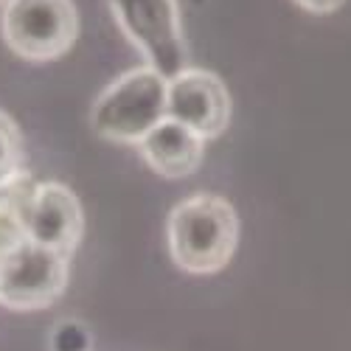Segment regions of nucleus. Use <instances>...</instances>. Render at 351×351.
Returning a JSON list of instances; mask_svg holds the SVG:
<instances>
[{
  "label": "nucleus",
  "mask_w": 351,
  "mask_h": 351,
  "mask_svg": "<svg viewBox=\"0 0 351 351\" xmlns=\"http://www.w3.org/2000/svg\"><path fill=\"white\" fill-rule=\"evenodd\" d=\"M115 25L143 62L174 79L191 68L178 0H107Z\"/></svg>",
  "instance_id": "obj_4"
},
{
  "label": "nucleus",
  "mask_w": 351,
  "mask_h": 351,
  "mask_svg": "<svg viewBox=\"0 0 351 351\" xmlns=\"http://www.w3.org/2000/svg\"><path fill=\"white\" fill-rule=\"evenodd\" d=\"M28 242L73 256L84 237V211L79 197L60 180L34 183L25 206Z\"/></svg>",
  "instance_id": "obj_7"
},
{
  "label": "nucleus",
  "mask_w": 351,
  "mask_h": 351,
  "mask_svg": "<svg viewBox=\"0 0 351 351\" xmlns=\"http://www.w3.org/2000/svg\"><path fill=\"white\" fill-rule=\"evenodd\" d=\"M166 245L174 267L183 273H222L239 245V214L219 194H191L169 211Z\"/></svg>",
  "instance_id": "obj_1"
},
{
  "label": "nucleus",
  "mask_w": 351,
  "mask_h": 351,
  "mask_svg": "<svg viewBox=\"0 0 351 351\" xmlns=\"http://www.w3.org/2000/svg\"><path fill=\"white\" fill-rule=\"evenodd\" d=\"M0 273H3V256H0Z\"/></svg>",
  "instance_id": "obj_12"
},
{
  "label": "nucleus",
  "mask_w": 351,
  "mask_h": 351,
  "mask_svg": "<svg viewBox=\"0 0 351 351\" xmlns=\"http://www.w3.org/2000/svg\"><path fill=\"white\" fill-rule=\"evenodd\" d=\"M34 180L32 174H25L23 180L0 191V256H9L17 247L28 242V228H25V206L32 197Z\"/></svg>",
  "instance_id": "obj_9"
},
{
  "label": "nucleus",
  "mask_w": 351,
  "mask_h": 351,
  "mask_svg": "<svg viewBox=\"0 0 351 351\" xmlns=\"http://www.w3.org/2000/svg\"><path fill=\"white\" fill-rule=\"evenodd\" d=\"M25 138L17 121L0 110V191L25 178Z\"/></svg>",
  "instance_id": "obj_10"
},
{
  "label": "nucleus",
  "mask_w": 351,
  "mask_h": 351,
  "mask_svg": "<svg viewBox=\"0 0 351 351\" xmlns=\"http://www.w3.org/2000/svg\"><path fill=\"white\" fill-rule=\"evenodd\" d=\"M230 93L217 73L191 65L169 79V119L180 121L202 141L219 138L230 124Z\"/></svg>",
  "instance_id": "obj_6"
},
{
  "label": "nucleus",
  "mask_w": 351,
  "mask_h": 351,
  "mask_svg": "<svg viewBox=\"0 0 351 351\" xmlns=\"http://www.w3.org/2000/svg\"><path fill=\"white\" fill-rule=\"evenodd\" d=\"M0 37L6 48L32 65L62 56L79 40V12L73 0H6L0 12Z\"/></svg>",
  "instance_id": "obj_3"
},
{
  "label": "nucleus",
  "mask_w": 351,
  "mask_h": 351,
  "mask_svg": "<svg viewBox=\"0 0 351 351\" xmlns=\"http://www.w3.org/2000/svg\"><path fill=\"white\" fill-rule=\"evenodd\" d=\"M292 3L301 6L309 14H332L346 3V0H292Z\"/></svg>",
  "instance_id": "obj_11"
},
{
  "label": "nucleus",
  "mask_w": 351,
  "mask_h": 351,
  "mask_svg": "<svg viewBox=\"0 0 351 351\" xmlns=\"http://www.w3.org/2000/svg\"><path fill=\"white\" fill-rule=\"evenodd\" d=\"M169 119V79L149 65H138L112 79L96 96L90 127L110 143L138 146Z\"/></svg>",
  "instance_id": "obj_2"
},
{
  "label": "nucleus",
  "mask_w": 351,
  "mask_h": 351,
  "mask_svg": "<svg viewBox=\"0 0 351 351\" xmlns=\"http://www.w3.org/2000/svg\"><path fill=\"white\" fill-rule=\"evenodd\" d=\"M3 3H6V0H0V6H3Z\"/></svg>",
  "instance_id": "obj_13"
},
{
  "label": "nucleus",
  "mask_w": 351,
  "mask_h": 351,
  "mask_svg": "<svg viewBox=\"0 0 351 351\" xmlns=\"http://www.w3.org/2000/svg\"><path fill=\"white\" fill-rule=\"evenodd\" d=\"M141 160L163 180H186L199 169L206 155V141L180 121H160L138 143Z\"/></svg>",
  "instance_id": "obj_8"
},
{
  "label": "nucleus",
  "mask_w": 351,
  "mask_h": 351,
  "mask_svg": "<svg viewBox=\"0 0 351 351\" xmlns=\"http://www.w3.org/2000/svg\"><path fill=\"white\" fill-rule=\"evenodd\" d=\"M71 278V256L25 242L3 258L0 306L12 312H40L65 295Z\"/></svg>",
  "instance_id": "obj_5"
}]
</instances>
